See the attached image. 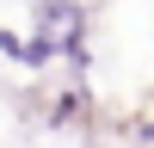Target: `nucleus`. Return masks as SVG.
I'll return each instance as SVG.
<instances>
[{
	"instance_id": "f257e3e1",
	"label": "nucleus",
	"mask_w": 154,
	"mask_h": 148,
	"mask_svg": "<svg viewBox=\"0 0 154 148\" xmlns=\"http://www.w3.org/2000/svg\"><path fill=\"white\" fill-rule=\"evenodd\" d=\"M19 49H25V37H12V31H0V56H12V62H19Z\"/></svg>"
},
{
	"instance_id": "f03ea898",
	"label": "nucleus",
	"mask_w": 154,
	"mask_h": 148,
	"mask_svg": "<svg viewBox=\"0 0 154 148\" xmlns=\"http://www.w3.org/2000/svg\"><path fill=\"white\" fill-rule=\"evenodd\" d=\"M142 142H154V123H142Z\"/></svg>"
}]
</instances>
